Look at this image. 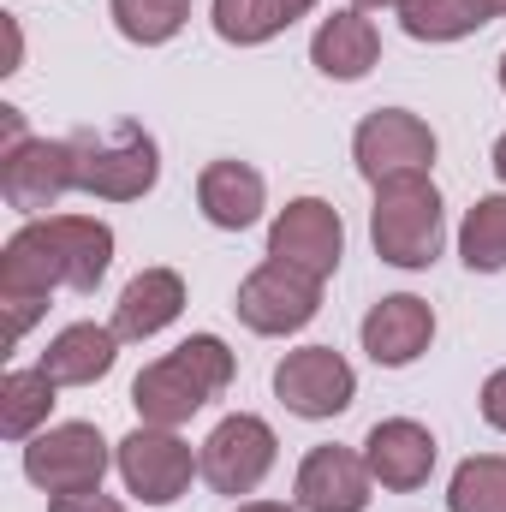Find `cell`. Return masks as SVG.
<instances>
[{"label":"cell","instance_id":"obj_32","mask_svg":"<svg viewBox=\"0 0 506 512\" xmlns=\"http://www.w3.org/2000/svg\"><path fill=\"white\" fill-rule=\"evenodd\" d=\"M501 90H506V54H501Z\"/></svg>","mask_w":506,"mask_h":512},{"label":"cell","instance_id":"obj_12","mask_svg":"<svg viewBox=\"0 0 506 512\" xmlns=\"http://www.w3.org/2000/svg\"><path fill=\"white\" fill-rule=\"evenodd\" d=\"M352 155H358V173L370 185L405 179V173H429L435 167V131L417 114H405V108H376L352 137Z\"/></svg>","mask_w":506,"mask_h":512},{"label":"cell","instance_id":"obj_30","mask_svg":"<svg viewBox=\"0 0 506 512\" xmlns=\"http://www.w3.org/2000/svg\"><path fill=\"white\" fill-rule=\"evenodd\" d=\"M495 173H501V185H506V137L495 143Z\"/></svg>","mask_w":506,"mask_h":512},{"label":"cell","instance_id":"obj_16","mask_svg":"<svg viewBox=\"0 0 506 512\" xmlns=\"http://www.w3.org/2000/svg\"><path fill=\"white\" fill-rule=\"evenodd\" d=\"M114 358H120V334H114V328L72 322V328H60V334L48 340V352H42L36 370H48L54 387H90L114 370Z\"/></svg>","mask_w":506,"mask_h":512},{"label":"cell","instance_id":"obj_17","mask_svg":"<svg viewBox=\"0 0 506 512\" xmlns=\"http://www.w3.org/2000/svg\"><path fill=\"white\" fill-rule=\"evenodd\" d=\"M197 203H203L209 227L245 233L256 215H262V203H268V185H262V173L245 167V161H209L203 179H197Z\"/></svg>","mask_w":506,"mask_h":512},{"label":"cell","instance_id":"obj_20","mask_svg":"<svg viewBox=\"0 0 506 512\" xmlns=\"http://www.w3.org/2000/svg\"><path fill=\"white\" fill-rule=\"evenodd\" d=\"M316 0H215V30L221 42H239V48H256L280 30H292Z\"/></svg>","mask_w":506,"mask_h":512},{"label":"cell","instance_id":"obj_27","mask_svg":"<svg viewBox=\"0 0 506 512\" xmlns=\"http://www.w3.org/2000/svg\"><path fill=\"white\" fill-rule=\"evenodd\" d=\"M483 417H489L495 429H506V370H495V376L483 382Z\"/></svg>","mask_w":506,"mask_h":512},{"label":"cell","instance_id":"obj_21","mask_svg":"<svg viewBox=\"0 0 506 512\" xmlns=\"http://www.w3.org/2000/svg\"><path fill=\"white\" fill-rule=\"evenodd\" d=\"M54 411V382L48 370H12L0 382V435L6 441H30Z\"/></svg>","mask_w":506,"mask_h":512},{"label":"cell","instance_id":"obj_23","mask_svg":"<svg viewBox=\"0 0 506 512\" xmlns=\"http://www.w3.org/2000/svg\"><path fill=\"white\" fill-rule=\"evenodd\" d=\"M459 256H465L471 274H495V268H506V197H477V203L465 209Z\"/></svg>","mask_w":506,"mask_h":512},{"label":"cell","instance_id":"obj_10","mask_svg":"<svg viewBox=\"0 0 506 512\" xmlns=\"http://www.w3.org/2000/svg\"><path fill=\"white\" fill-rule=\"evenodd\" d=\"M274 393H280L286 411L322 423V417H340L352 405L358 376H352V364L334 346H298V352H286L274 364Z\"/></svg>","mask_w":506,"mask_h":512},{"label":"cell","instance_id":"obj_5","mask_svg":"<svg viewBox=\"0 0 506 512\" xmlns=\"http://www.w3.org/2000/svg\"><path fill=\"white\" fill-rule=\"evenodd\" d=\"M108 441H102V429L96 423H60V429H42V435H30V447H24V477L54 501V495H90V489H102V477H108Z\"/></svg>","mask_w":506,"mask_h":512},{"label":"cell","instance_id":"obj_15","mask_svg":"<svg viewBox=\"0 0 506 512\" xmlns=\"http://www.w3.org/2000/svg\"><path fill=\"white\" fill-rule=\"evenodd\" d=\"M429 340H435V310H429L423 298H411V292L381 298L376 310L364 316V352L376 358L381 370L417 364V358L429 352Z\"/></svg>","mask_w":506,"mask_h":512},{"label":"cell","instance_id":"obj_11","mask_svg":"<svg viewBox=\"0 0 506 512\" xmlns=\"http://www.w3.org/2000/svg\"><path fill=\"white\" fill-rule=\"evenodd\" d=\"M268 256L274 262H292L316 280H328L346 256V227H340V209L322 203V197H292L274 227H268Z\"/></svg>","mask_w":506,"mask_h":512},{"label":"cell","instance_id":"obj_24","mask_svg":"<svg viewBox=\"0 0 506 512\" xmlns=\"http://www.w3.org/2000/svg\"><path fill=\"white\" fill-rule=\"evenodd\" d=\"M447 512H506V459L477 453L453 471L447 483Z\"/></svg>","mask_w":506,"mask_h":512},{"label":"cell","instance_id":"obj_3","mask_svg":"<svg viewBox=\"0 0 506 512\" xmlns=\"http://www.w3.org/2000/svg\"><path fill=\"white\" fill-rule=\"evenodd\" d=\"M441 191L429 173L381 179L376 209H370V245L393 268H429L441 256Z\"/></svg>","mask_w":506,"mask_h":512},{"label":"cell","instance_id":"obj_6","mask_svg":"<svg viewBox=\"0 0 506 512\" xmlns=\"http://www.w3.org/2000/svg\"><path fill=\"white\" fill-rule=\"evenodd\" d=\"M114 465H120L126 489L143 507H173L191 489V477H203L191 441H179L173 429H155V423H137L131 429L126 441H120V453H114Z\"/></svg>","mask_w":506,"mask_h":512},{"label":"cell","instance_id":"obj_22","mask_svg":"<svg viewBox=\"0 0 506 512\" xmlns=\"http://www.w3.org/2000/svg\"><path fill=\"white\" fill-rule=\"evenodd\" d=\"M399 24L417 42H459L489 24L483 0H399Z\"/></svg>","mask_w":506,"mask_h":512},{"label":"cell","instance_id":"obj_7","mask_svg":"<svg viewBox=\"0 0 506 512\" xmlns=\"http://www.w3.org/2000/svg\"><path fill=\"white\" fill-rule=\"evenodd\" d=\"M274 429L251 417V411H233V417H221L215 429H209V441H203V453H197V465H203V483L215 489V495H251L256 483L274 471Z\"/></svg>","mask_w":506,"mask_h":512},{"label":"cell","instance_id":"obj_26","mask_svg":"<svg viewBox=\"0 0 506 512\" xmlns=\"http://www.w3.org/2000/svg\"><path fill=\"white\" fill-rule=\"evenodd\" d=\"M48 512H126L120 501H108L102 489H90V495H54Z\"/></svg>","mask_w":506,"mask_h":512},{"label":"cell","instance_id":"obj_2","mask_svg":"<svg viewBox=\"0 0 506 512\" xmlns=\"http://www.w3.org/2000/svg\"><path fill=\"white\" fill-rule=\"evenodd\" d=\"M227 382H233V352H227V340L191 334L185 346H173L167 358H155V364L131 382V405H137L143 423L179 429V423H191Z\"/></svg>","mask_w":506,"mask_h":512},{"label":"cell","instance_id":"obj_29","mask_svg":"<svg viewBox=\"0 0 506 512\" xmlns=\"http://www.w3.org/2000/svg\"><path fill=\"white\" fill-rule=\"evenodd\" d=\"M358 12H381V6H399V0H352Z\"/></svg>","mask_w":506,"mask_h":512},{"label":"cell","instance_id":"obj_8","mask_svg":"<svg viewBox=\"0 0 506 512\" xmlns=\"http://www.w3.org/2000/svg\"><path fill=\"white\" fill-rule=\"evenodd\" d=\"M233 310H239V322L251 334H298L322 310V280L304 274V268H292V262H274L268 256L256 274H245Z\"/></svg>","mask_w":506,"mask_h":512},{"label":"cell","instance_id":"obj_1","mask_svg":"<svg viewBox=\"0 0 506 512\" xmlns=\"http://www.w3.org/2000/svg\"><path fill=\"white\" fill-rule=\"evenodd\" d=\"M114 262V227L96 215H48L30 221L6 239L0 251V304H6V334L24 340V328L48 310L60 286L96 292Z\"/></svg>","mask_w":506,"mask_h":512},{"label":"cell","instance_id":"obj_18","mask_svg":"<svg viewBox=\"0 0 506 512\" xmlns=\"http://www.w3.org/2000/svg\"><path fill=\"white\" fill-rule=\"evenodd\" d=\"M310 60H316V72H328V78H340V84L364 78V72L381 60L376 24H370L358 6H346V12H334V18H322V30L310 36Z\"/></svg>","mask_w":506,"mask_h":512},{"label":"cell","instance_id":"obj_19","mask_svg":"<svg viewBox=\"0 0 506 512\" xmlns=\"http://www.w3.org/2000/svg\"><path fill=\"white\" fill-rule=\"evenodd\" d=\"M179 310H185V280L173 268H143L114 304V334L120 340H149L167 322H179Z\"/></svg>","mask_w":506,"mask_h":512},{"label":"cell","instance_id":"obj_13","mask_svg":"<svg viewBox=\"0 0 506 512\" xmlns=\"http://www.w3.org/2000/svg\"><path fill=\"white\" fill-rule=\"evenodd\" d=\"M370 465L352 447H310L298 465V512H364L370 507Z\"/></svg>","mask_w":506,"mask_h":512},{"label":"cell","instance_id":"obj_28","mask_svg":"<svg viewBox=\"0 0 506 512\" xmlns=\"http://www.w3.org/2000/svg\"><path fill=\"white\" fill-rule=\"evenodd\" d=\"M239 512H298V507H280V501H245Z\"/></svg>","mask_w":506,"mask_h":512},{"label":"cell","instance_id":"obj_31","mask_svg":"<svg viewBox=\"0 0 506 512\" xmlns=\"http://www.w3.org/2000/svg\"><path fill=\"white\" fill-rule=\"evenodd\" d=\"M483 12H489V18H506V0H483Z\"/></svg>","mask_w":506,"mask_h":512},{"label":"cell","instance_id":"obj_4","mask_svg":"<svg viewBox=\"0 0 506 512\" xmlns=\"http://www.w3.org/2000/svg\"><path fill=\"white\" fill-rule=\"evenodd\" d=\"M72 161H78V191L108 197V203H137L143 191H155L161 179V155L155 137L143 126H114V131H78L72 137Z\"/></svg>","mask_w":506,"mask_h":512},{"label":"cell","instance_id":"obj_9","mask_svg":"<svg viewBox=\"0 0 506 512\" xmlns=\"http://www.w3.org/2000/svg\"><path fill=\"white\" fill-rule=\"evenodd\" d=\"M66 191H78V161H72V137H24L18 149L0 155V197L18 215H42L54 209Z\"/></svg>","mask_w":506,"mask_h":512},{"label":"cell","instance_id":"obj_25","mask_svg":"<svg viewBox=\"0 0 506 512\" xmlns=\"http://www.w3.org/2000/svg\"><path fill=\"white\" fill-rule=\"evenodd\" d=\"M114 6V24L126 42H143V48H161L185 30L191 18V0H108Z\"/></svg>","mask_w":506,"mask_h":512},{"label":"cell","instance_id":"obj_14","mask_svg":"<svg viewBox=\"0 0 506 512\" xmlns=\"http://www.w3.org/2000/svg\"><path fill=\"white\" fill-rule=\"evenodd\" d=\"M364 465H370V477H376L381 489L411 495L435 471V435L423 423H411V417H387V423L370 429V441H364Z\"/></svg>","mask_w":506,"mask_h":512}]
</instances>
